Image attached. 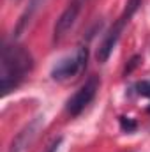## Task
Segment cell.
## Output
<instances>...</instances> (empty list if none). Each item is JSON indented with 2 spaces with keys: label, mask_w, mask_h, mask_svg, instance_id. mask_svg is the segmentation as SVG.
I'll list each match as a JSON object with an SVG mask.
<instances>
[{
  "label": "cell",
  "mask_w": 150,
  "mask_h": 152,
  "mask_svg": "<svg viewBox=\"0 0 150 152\" xmlns=\"http://www.w3.org/2000/svg\"><path fill=\"white\" fill-rule=\"evenodd\" d=\"M34 69L32 53L21 44H4L0 55V90L7 96L18 88Z\"/></svg>",
  "instance_id": "cell-1"
},
{
  "label": "cell",
  "mask_w": 150,
  "mask_h": 152,
  "mask_svg": "<svg viewBox=\"0 0 150 152\" xmlns=\"http://www.w3.org/2000/svg\"><path fill=\"white\" fill-rule=\"evenodd\" d=\"M147 112H149V113H150V106H149V108H147Z\"/></svg>",
  "instance_id": "cell-12"
},
{
  "label": "cell",
  "mask_w": 150,
  "mask_h": 152,
  "mask_svg": "<svg viewBox=\"0 0 150 152\" xmlns=\"http://www.w3.org/2000/svg\"><path fill=\"white\" fill-rule=\"evenodd\" d=\"M141 2H143V0H127V2H125V7H124L122 14L118 16V20H117L111 27H110V30L106 32L104 39L101 41V44H99V48H97V53H95L97 62L104 64V62L110 58L113 48L117 46V42H118L120 36H122V32H124L125 25H127V23L131 21V18L136 14V11L140 9Z\"/></svg>",
  "instance_id": "cell-2"
},
{
  "label": "cell",
  "mask_w": 150,
  "mask_h": 152,
  "mask_svg": "<svg viewBox=\"0 0 150 152\" xmlns=\"http://www.w3.org/2000/svg\"><path fill=\"white\" fill-rule=\"evenodd\" d=\"M42 2L44 0H30V4H28V7H27V11L21 14V18H20V21H18V25H16V30H14V36H20L27 27H28V23L32 21V18H34V14L37 12V9L42 5Z\"/></svg>",
  "instance_id": "cell-7"
},
{
  "label": "cell",
  "mask_w": 150,
  "mask_h": 152,
  "mask_svg": "<svg viewBox=\"0 0 150 152\" xmlns=\"http://www.w3.org/2000/svg\"><path fill=\"white\" fill-rule=\"evenodd\" d=\"M87 0H69V4L66 5V9L62 11V14L58 16L55 27H53V41L58 42L66 37L71 28L76 25L81 11H83V5H85Z\"/></svg>",
  "instance_id": "cell-5"
},
{
  "label": "cell",
  "mask_w": 150,
  "mask_h": 152,
  "mask_svg": "<svg viewBox=\"0 0 150 152\" xmlns=\"http://www.w3.org/2000/svg\"><path fill=\"white\" fill-rule=\"evenodd\" d=\"M138 66H141V55H133L131 57V60L127 62V66H125V69H124V76L131 75Z\"/></svg>",
  "instance_id": "cell-10"
},
{
  "label": "cell",
  "mask_w": 150,
  "mask_h": 152,
  "mask_svg": "<svg viewBox=\"0 0 150 152\" xmlns=\"http://www.w3.org/2000/svg\"><path fill=\"white\" fill-rule=\"evenodd\" d=\"M60 143H62V136H58L57 140H53V143L46 149V152H58V149H60Z\"/></svg>",
  "instance_id": "cell-11"
},
{
  "label": "cell",
  "mask_w": 150,
  "mask_h": 152,
  "mask_svg": "<svg viewBox=\"0 0 150 152\" xmlns=\"http://www.w3.org/2000/svg\"><path fill=\"white\" fill-rule=\"evenodd\" d=\"M99 87H101V78L97 75L90 76V78L76 90L74 94L67 99V103H66V112L71 115V117H78V115L81 113V112L95 99Z\"/></svg>",
  "instance_id": "cell-4"
},
{
  "label": "cell",
  "mask_w": 150,
  "mask_h": 152,
  "mask_svg": "<svg viewBox=\"0 0 150 152\" xmlns=\"http://www.w3.org/2000/svg\"><path fill=\"white\" fill-rule=\"evenodd\" d=\"M87 62H88V48L87 46H78L73 53L66 55L64 58H60L53 66L51 78L55 81H60V83L71 81L85 71Z\"/></svg>",
  "instance_id": "cell-3"
},
{
  "label": "cell",
  "mask_w": 150,
  "mask_h": 152,
  "mask_svg": "<svg viewBox=\"0 0 150 152\" xmlns=\"http://www.w3.org/2000/svg\"><path fill=\"white\" fill-rule=\"evenodd\" d=\"M118 122H120L122 131H125V133H133V131H136V129H138L136 120H133V118H129V117H120V118H118Z\"/></svg>",
  "instance_id": "cell-9"
},
{
  "label": "cell",
  "mask_w": 150,
  "mask_h": 152,
  "mask_svg": "<svg viewBox=\"0 0 150 152\" xmlns=\"http://www.w3.org/2000/svg\"><path fill=\"white\" fill-rule=\"evenodd\" d=\"M133 90H134L138 96H141V97H150V80H141V81H138V83L133 87Z\"/></svg>",
  "instance_id": "cell-8"
},
{
  "label": "cell",
  "mask_w": 150,
  "mask_h": 152,
  "mask_svg": "<svg viewBox=\"0 0 150 152\" xmlns=\"http://www.w3.org/2000/svg\"><path fill=\"white\" fill-rule=\"evenodd\" d=\"M42 124H44V117H41V115L36 117L34 120H30V122L12 138L11 147H9V152H23L28 145H32V142L36 140L39 129L42 127Z\"/></svg>",
  "instance_id": "cell-6"
}]
</instances>
